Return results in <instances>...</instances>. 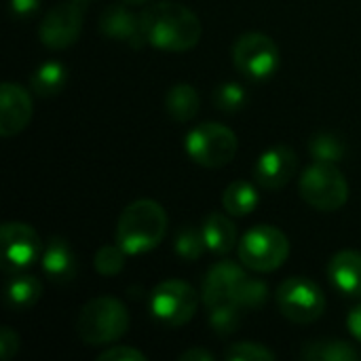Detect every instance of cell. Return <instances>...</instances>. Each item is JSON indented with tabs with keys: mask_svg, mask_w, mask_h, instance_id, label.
Instances as JSON below:
<instances>
[{
	"mask_svg": "<svg viewBox=\"0 0 361 361\" xmlns=\"http://www.w3.org/2000/svg\"><path fill=\"white\" fill-rule=\"evenodd\" d=\"M233 61L243 76L267 80L277 72L281 55L271 36L262 32H245L233 44Z\"/></svg>",
	"mask_w": 361,
	"mask_h": 361,
	"instance_id": "obj_9",
	"label": "cell"
},
{
	"mask_svg": "<svg viewBox=\"0 0 361 361\" xmlns=\"http://www.w3.org/2000/svg\"><path fill=\"white\" fill-rule=\"evenodd\" d=\"M82 21H85L82 2L78 0L59 2L42 17L38 27V38L47 49L63 51L78 40L82 32Z\"/></svg>",
	"mask_w": 361,
	"mask_h": 361,
	"instance_id": "obj_11",
	"label": "cell"
},
{
	"mask_svg": "<svg viewBox=\"0 0 361 361\" xmlns=\"http://www.w3.org/2000/svg\"><path fill=\"white\" fill-rule=\"evenodd\" d=\"M17 351H19V334L13 328L4 326L0 330V357L4 361L11 360Z\"/></svg>",
	"mask_w": 361,
	"mask_h": 361,
	"instance_id": "obj_32",
	"label": "cell"
},
{
	"mask_svg": "<svg viewBox=\"0 0 361 361\" xmlns=\"http://www.w3.org/2000/svg\"><path fill=\"white\" fill-rule=\"evenodd\" d=\"M199 106H201V97L197 89L186 82L173 85L165 95V110L178 123L192 121L199 114Z\"/></svg>",
	"mask_w": 361,
	"mask_h": 361,
	"instance_id": "obj_20",
	"label": "cell"
},
{
	"mask_svg": "<svg viewBox=\"0 0 361 361\" xmlns=\"http://www.w3.org/2000/svg\"><path fill=\"white\" fill-rule=\"evenodd\" d=\"M298 169V154L290 146H273L262 152L254 165V180L264 190H279L283 188Z\"/></svg>",
	"mask_w": 361,
	"mask_h": 361,
	"instance_id": "obj_13",
	"label": "cell"
},
{
	"mask_svg": "<svg viewBox=\"0 0 361 361\" xmlns=\"http://www.w3.org/2000/svg\"><path fill=\"white\" fill-rule=\"evenodd\" d=\"M167 214L163 205L152 199H137L129 203L114 228V243H118L127 256H140L154 250L167 235Z\"/></svg>",
	"mask_w": 361,
	"mask_h": 361,
	"instance_id": "obj_2",
	"label": "cell"
},
{
	"mask_svg": "<svg viewBox=\"0 0 361 361\" xmlns=\"http://www.w3.org/2000/svg\"><path fill=\"white\" fill-rule=\"evenodd\" d=\"M40 262H42L44 275L53 283H59V286L70 283L78 273L76 254H74L72 245L68 243V239H63V237H51L47 241Z\"/></svg>",
	"mask_w": 361,
	"mask_h": 361,
	"instance_id": "obj_16",
	"label": "cell"
},
{
	"mask_svg": "<svg viewBox=\"0 0 361 361\" xmlns=\"http://www.w3.org/2000/svg\"><path fill=\"white\" fill-rule=\"evenodd\" d=\"M300 197L317 212H338L349 201V184L341 169L330 163H313L298 182Z\"/></svg>",
	"mask_w": 361,
	"mask_h": 361,
	"instance_id": "obj_6",
	"label": "cell"
},
{
	"mask_svg": "<svg viewBox=\"0 0 361 361\" xmlns=\"http://www.w3.org/2000/svg\"><path fill=\"white\" fill-rule=\"evenodd\" d=\"M68 82V70L59 61H44L40 63L30 76V91L38 97L57 95Z\"/></svg>",
	"mask_w": 361,
	"mask_h": 361,
	"instance_id": "obj_21",
	"label": "cell"
},
{
	"mask_svg": "<svg viewBox=\"0 0 361 361\" xmlns=\"http://www.w3.org/2000/svg\"><path fill=\"white\" fill-rule=\"evenodd\" d=\"M275 300L281 315L294 324H313L326 311V296L322 288L309 277L286 279L277 288Z\"/></svg>",
	"mask_w": 361,
	"mask_h": 361,
	"instance_id": "obj_8",
	"label": "cell"
},
{
	"mask_svg": "<svg viewBox=\"0 0 361 361\" xmlns=\"http://www.w3.org/2000/svg\"><path fill=\"white\" fill-rule=\"evenodd\" d=\"M269 298V290L262 281L258 279H250L245 277V281L241 283L237 296H235V305H239L243 311H250V309H260Z\"/></svg>",
	"mask_w": 361,
	"mask_h": 361,
	"instance_id": "obj_29",
	"label": "cell"
},
{
	"mask_svg": "<svg viewBox=\"0 0 361 361\" xmlns=\"http://www.w3.org/2000/svg\"><path fill=\"white\" fill-rule=\"evenodd\" d=\"M42 296V283L21 271V273H8L4 283V302L11 311H27L32 309Z\"/></svg>",
	"mask_w": 361,
	"mask_h": 361,
	"instance_id": "obj_18",
	"label": "cell"
},
{
	"mask_svg": "<svg viewBox=\"0 0 361 361\" xmlns=\"http://www.w3.org/2000/svg\"><path fill=\"white\" fill-rule=\"evenodd\" d=\"M123 2H127V4H131V6H133V4L137 6V4H146V2H150V0H123Z\"/></svg>",
	"mask_w": 361,
	"mask_h": 361,
	"instance_id": "obj_36",
	"label": "cell"
},
{
	"mask_svg": "<svg viewBox=\"0 0 361 361\" xmlns=\"http://www.w3.org/2000/svg\"><path fill=\"white\" fill-rule=\"evenodd\" d=\"M129 330L127 307L112 296H99L89 300L76 319V334L89 347L112 345Z\"/></svg>",
	"mask_w": 361,
	"mask_h": 361,
	"instance_id": "obj_3",
	"label": "cell"
},
{
	"mask_svg": "<svg viewBox=\"0 0 361 361\" xmlns=\"http://www.w3.org/2000/svg\"><path fill=\"white\" fill-rule=\"evenodd\" d=\"M40 4H42V0H8L11 15L15 19H27V17H32L40 8Z\"/></svg>",
	"mask_w": 361,
	"mask_h": 361,
	"instance_id": "obj_33",
	"label": "cell"
},
{
	"mask_svg": "<svg viewBox=\"0 0 361 361\" xmlns=\"http://www.w3.org/2000/svg\"><path fill=\"white\" fill-rule=\"evenodd\" d=\"M203 239L209 252L218 254V256H226L228 252H233L239 241H237V226L233 224L231 218H226L220 212H212L205 220H203Z\"/></svg>",
	"mask_w": 361,
	"mask_h": 361,
	"instance_id": "obj_19",
	"label": "cell"
},
{
	"mask_svg": "<svg viewBox=\"0 0 361 361\" xmlns=\"http://www.w3.org/2000/svg\"><path fill=\"white\" fill-rule=\"evenodd\" d=\"M309 152H311V157L317 163L336 165V163H341L345 159L347 146H345V142L338 135L328 133V131H322V133H315L309 140Z\"/></svg>",
	"mask_w": 361,
	"mask_h": 361,
	"instance_id": "obj_24",
	"label": "cell"
},
{
	"mask_svg": "<svg viewBox=\"0 0 361 361\" xmlns=\"http://www.w3.org/2000/svg\"><path fill=\"white\" fill-rule=\"evenodd\" d=\"M245 271L231 262V260H220L216 262L205 279H203V302L205 307H216L220 302H235V296L245 281Z\"/></svg>",
	"mask_w": 361,
	"mask_h": 361,
	"instance_id": "obj_15",
	"label": "cell"
},
{
	"mask_svg": "<svg viewBox=\"0 0 361 361\" xmlns=\"http://www.w3.org/2000/svg\"><path fill=\"white\" fill-rule=\"evenodd\" d=\"M78 2H82V4H85V2H91V0H78Z\"/></svg>",
	"mask_w": 361,
	"mask_h": 361,
	"instance_id": "obj_37",
	"label": "cell"
},
{
	"mask_svg": "<svg viewBox=\"0 0 361 361\" xmlns=\"http://www.w3.org/2000/svg\"><path fill=\"white\" fill-rule=\"evenodd\" d=\"M243 309L235 302H220L209 307V326L220 336H231L239 330L243 319Z\"/></svg>",
	"mask_w": 361,
	"mask_h": 361,
	"instance_id": "obj_25",
	"label": "cell"
},
{
	"mask_svg": "<svg viewBox=\"0 0 361 361\" xmlns=\"http://www.w3.org/2000/svg\"><path fill=\"white\" fill-rule=\"evenodd\" d=\"M300 357L309 361H355L357 351L345 341H315L302 349Z\"/></svg>",
	"mask_w": 361,
	"mask_h": 361,
	"instance_id": "obj_23",
	"label": "cell"
},
{
	"mask_svg": "<svg viewBox=\"0 0 361 361\" xmlns=\"http://www.w3.org/2000/svg\"><path fill=\"white\" fill-rule=\"evenodd\" d=\"M97 361H146V355L133 347L121 345V347H110L97 355Z\"/></svg>",
	"mask_w": 361,
	"mask_h": 361,
	"instance_id": "obj_31",
	"label": "cell"
},
{
	"mask_svg": "<svg viewBox=\"0 0 361 361\" xmlns=\"http://www.w3.org/2000/svg\"><path fill=\"white\" fill-rule=\"evenodd\" d=\"M184 150L192 163L207 169H218L235 159L239 140L233 129L220 123H203L188 131L184 137Z\"/></svg>",
	"mask_w": 361,
	"mask_h": 361,
	"instance_id": "obj_5",
	"label": "cell"
},
{
	"mask_svg": "<svg viewBox=\"0 0 361 361\" xmlns=\"http://www.w3.org/2000/svg\"><path fill=\"white\" fill-rule=\"evenodd\" d=\"M212 102L218 110L226 114H235L247 106V91L237 82H222L220 87L214 89Z\"/></svg>",
	"mask_w": 361,
	"mask_h": 361,
	"instance_id": "obj_27",
	"label": "cell"
},
{
	"mask_svg": "<svg viewBox=\"0 0 361 361\" xmlns=\"http://www.w3.org/2000/svg\"><path fill=\"white\" fill-rule=\"evenodd\" d=\"M129 6L131 4L127 2L108 4L99 15V32L114 42L127 44L131 49H142L148 42L142 23V13L137 15Z\"/></svg>",
	"mask_w": 361,
	"mask_h": 361,
	"instance_id": "obj_12",
	"label": "cell"
},
{
	"mask_svg": "<svg viewBox=\"0 0 361 361\" xmlns=\"http://www.w3.org/2000/svg\"><path fill=\"white\" fill-rule=\"evenodd\" d=\"M205 239H203V231L201 228H195V226H182L178 233H176V239H173V250L176 254L184 260V262H195L203 256L205 252Z\"/></svg>",
	"mask_w": 361,
	"mask_h": 361,
	"instance_id": "obj_26",
	"label": "cell"
},
{
	"mask_svg": "<svg viewBox=\"0 0 361 361\" xmlns=\"http://www.w3.org/2000/svg\"><path fill=\"white\" fill-rule=\"evenodd\" d=\"M42 241L38 233L23 222H6L0 228V256L6 273L27 271L42 256Z\"/></svg>",
	"mask_w": 361,
	"mask_h": 361,
	"instance_id": "obj_10",
	"label": "cell"
},
{
	"mask_svg": "<svg viewBox=\"0 0 361 361\" xmlns=\"http://www.w3.org/2000/svg\"><path fill=\"white\" fill-rule=\"evenodd\" d=\"M142 23L148 44L161 51H190L203 36L199 17L178 2H154L142 11Z\"/></svg>",
	"mask_w": 361,
	"mask_h": 361,
	"instance_id": "obj_1",
	"label": "cell"
},
{
	"mask_svg": "<svg viewBox=\"0 0 361 361\" xmlns=\"http://www.w3.org/2000/svg\"><path fill=\"white\" fill-rule=\"evenodd\" d=\"M180 361H214V355L205 349H188L180 355Z\"/></svg>",
	"mask_w": 361,
	"mask_h": 361,
	"instance_id": "obj_35",
	"label": "cell"
},
{
	"mask_svg": "<svg viewBox=\"0 0 361 361\" xmlns=\"http://www.w3.org/2000/svg\"><path fill=\"white\" fill-rule=\"evenodd\" d=\"M32 95L17 82H2L0 87V135L11 137L21 133L32 118Z\"/></svg>",
	"mask_w": 361,
	"mask_h": 361,
	"instance_id": "obj_14",
	"label": "cell"
},
{
	"mask_svg": "<svg viewBox=\"0 0 361 361\" xmlns=\"http://www.w3.org/2000/svg\"><path fill=\"white\" fill-rule=\"evenodd\" d=\"M347 328H349V332H351V336L361 343V305H357L351 313H349V317H347Z\"/></svg>",
	"mask_w": 361,
	"mask_h": 361,
	"instance_id": "obj_34",
	"label": "cell"
},
{
	"mask_svg": "<svg viewBox=\"0 0 361 361\" xmlns=\"http://www.w3.org/2000/svg\"><path fill=\"white\" fill-rule=\"evenodd\" d=\"M199 309V294L182 279L161 281L150 292V315L165 328H180L188 324Z\"/></svg>",
	"mask_w": 361,
	"mask_h": 361,
	"instance_id": "obj_7",
	"label": "cell"
},
{
	"mask_svg": "<svg viewBox=\"0 0 361 361\" xmlns=\"http://www.w3.org/2000/svg\"><path fill=\"white\" fill-rule=\"evenodd\" d=\"M239 260L254 273H271L277 271L290 256V239L283 231L271 224H258L250 228L239 245Z\"/></svg>",
	"mask_w": 361,
	"mask_h": 361,
	"instance_id": "obj_4",
	"label": "cell"
},
{
	"mask_svg": "<svg viewBox=\"0 0 361 361\" xmlns=\"http://www.w3.org/2000/svg\"><path fill=\"white\" fill-rule=\"evenodd\" d=\"M330 283L347 298H361V252L343 250L328 264Z\"/></svg>",
	"mask_w": 361,
	"mask_h": 361,
	"instance_id": "obj_17",
	"label": "cell"
},
{
	"mask_svg": "<svg viewBox=\"0 0 361 361\" xmlns=\"http://www.w3.org/2000/svg\"><path fill=\"white\" fill-rule=\"evenodd\" d=\"M228 361H273L277 355L260 343H237L224 353Z\"/></svg>",
	"mask_w": 361,
	"mask_h": 361,
	"instance_id": "obj_30",
	"label": "cell"
},
{
	"mask_svg": "<svg viewBox=\"0 0 361 361\" xmlns=\"http://www.w3.org/2000/svg\"><path fill=\"white\" fill-rule=\"evenodd\" d=\"M125 256H127V252L118 243L104 245L95 254V260H93L95 271L104 277H114L125 269Z\"/></svg>",
	"mask_w": 361,
	"mask_h": 361,
	"instance_id": "obj_28",
	"label": "cell"
},
{
	"mask_svg": "<svg viewBox=\"0 0 361 361\" xmlns=\"http://www.w3.org/2000/svg\"><path fill=\"white\" fill-rule=\"evenodd\" d=\"M258 201H260V195L256 186L245 180H237L228 184L222 192V207L226 209V214L237 216V218L250 216L258 207Z\"/></svg>",
	"mask_w": 361,
	"mask_h": 361,
	"instance_id": "obj_22",
	"label": "cell"
}]
</instances>
